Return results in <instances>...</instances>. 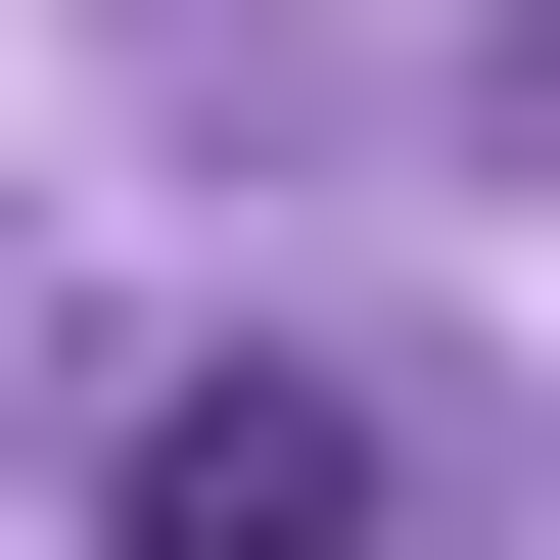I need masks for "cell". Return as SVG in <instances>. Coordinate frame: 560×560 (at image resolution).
<instances>
[{
    "mask_svg": "<svg viewBox=\"0 0 560 560\" xmlns=\"http://www.w3.org/2000/svg\"><path fill=\"white\" fill-rule=\"evenodd\" d=\"M94 560H374V420H327V374H140Z\"/></svg>",
    "mask_w": 560,
    "mask_h": 560,
    "instance_id": "obj_1",
    "label": "cell"
}]
</instances>
